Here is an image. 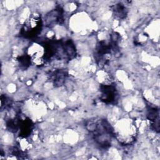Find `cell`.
<instances>
[{"label":"cell","mask_w":160,"mask_h":160,"mask_svg":"<svg viewBox=\"0 0 160 160\" xmlns=\"http://www.w3.org/2000/svg\"><path fill=\"white\" fill-rule=\"evenodd\" d=\"M88 126L94 140L100 146L106 148L110 145L113 129L106 120H94L91 121Z\"/></svg>","instance_id":"1"},{"label":"cell","mask_w":160,"mask_h":160,"mask_svg":"<svg viewBox=\"0 0 160 160\" xmlns=\"http://www.w3.org/2000/svg\"><path fill=\"white\" fill-rule=\"evenodd\" d=\"M41 20L39 18L34 16L28 19L22 28V33L25 37L36 36L41 29Z\"/></svg>","instance_id":"2"},{"label":"cell","mask_w":160,"mask_h":160,"mask_svg":"<svg viewBox=\"0 0 160 160\" xmlns=\"http://www.w3.org/2000/svg\"><path fill=\"white\" fill-rule=\"evenodd\" d=\"M101 99L106 103H114L117 100V91L112 84H103L101 88Z\"/></svg>","instance_id":"3"},{"label":"cell","mask_w":160,"mask_h":160,"mask_svg":"<svg viewBox=\"0 0 160 160\" xmlns=\"http://www.w3.org/2000/svg\"><path fill=\"white\" fill-rule=\"evenodd\" d=\"M52 75V79L54 84L61 86L64 82V79L66 76L65 72L62 71H56Z\"/></svg>","instance_id":"4"},{"label":"cell","mask_w":160,"mask_h":160,"mask_svg":"<svg viewBox=\"0 0 160 160\" xmlns=\"http://www.w3.org/2000/svg\"><path fill=\"white\" fill-rule=\"evenodd\" d=\"M114 11L115 12V14L121 18H123L124 15L126 14V8L122 4L116 5L114 9Z\"/></svg>","instance_id":"5"}]
</instances>
